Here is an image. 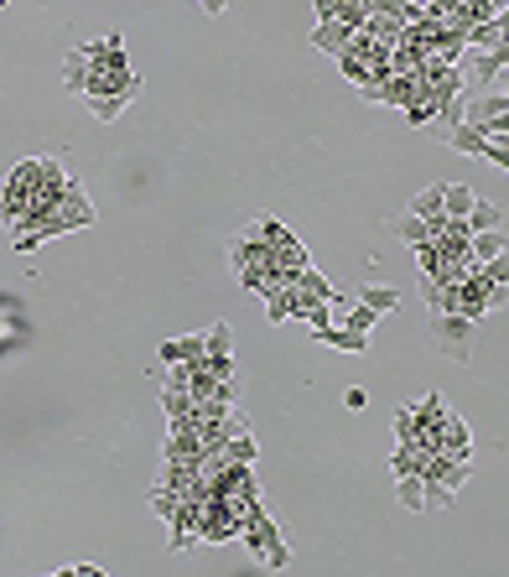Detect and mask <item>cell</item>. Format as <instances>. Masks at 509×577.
Here are the masks:
<instances>
[{
	"instance_id": "cell-32",
	"label": "cell",
	"mask_w": 509,
	"mask_h": 577,
	"mask_svg": "<svg viewBox=\"0 0 509 577\" xmlns=\"http://www.w3.org/2000/svg\"><path fill=\"white\" fill-rule=\"evenodd\" d=\"M198 6H203L208 16H224V11H229V0H198Z\"/></svg>"
},
{
	"instance_id": "cell-20",
	"label": "cell",
	"mask_w": 509,
	"mask_h": 577,
	"mask_svg": "<svg viewBox=\"0 0 509 577\" xmlns=\"http://www.w3.org/2000/svg\"><path fill=\"white\" fill-rule=\"evenodd\" d=\"M390 229H395V234H400V240H406L411 250L432 240V229H426V219H416L411 208H406V214H395V219H390Z\"/></svg>"
},
{
	"instance_id": "cell-27",
	"label": "cell",
	"mask_w": 509,
	"mask_h": 577,
	"mask_svg": "<svg viewBox=\"0 0 509 577\" xmlns=\"http://www.w3.org/2000/svg\"><path fill=\"white\" fill-rule=\"evenodd\" d=\"M374 323H380V312L374 307H348V318H343V328H354V333H374Z\"/></svg>"
},
{
	"instance_id": "cell-4",
	"label": "cell",
	"mask_w": 509,
	"mask_h": 577,
	"mask_svg": "<svg viewBox=\"0 0 509 577\" xmlns=\"http://www.w3.org/2000/svg\"><path fill=\"white\" fill-rule=\"evenodd\" d=\"M432 344H437V354L468 364L473 359V323L458 318V312H432Z\"/></svg>"
},
{
	"instance_id": "cell-17",
	"label": "cell",
	"mask_w": 509,
	"mask_h": 577,
	"mask_svg": "<svg viewBox=\"0 0 509 577\" xmlns=\"http://www.w3.org/2000/svg\"><path fill=\"white\" fill-rule=\"evenodd\" d=\"M504 32H509V26H504V16H494V21H478V26H468L463 47H478V52H484V47H504Z\"/></svg>"
},
{
	"instance_id": "cell-31",
	"label": "cell",
	"mask_w": 509,
	"mask_h": 577,
	"mask_svg": "<svg viewBox=\"0 0 509 577\" xmlns=\"http://www.w3.org/2000/svg\"><path fill=\"white\" fill-rule=\"evenodd\" d=\"M364 401H369V396H364V390H359V385H354V390H348V396H343V406H348V411H359Z\"/></svg>"
},
{
	"instance_id": "cell-6",
	"label": "cell",
	"mask_w": 509,
	"mask_h": 577,
	"mask_svg": "<svg viewBox=\"0 0 509 577\" xmlns=\"http://www.w3.org/2000/svg\"><path fill=\"white\" fill-rule=\"evenodd\" d=\"M432 453H442V458H473V432H468L463 416L442 411V422L432 427Z\"/></svg>"
},
{
	"instance_id": "cell-9",
	"label": "cell",
	"mask_w": 509,
	"mask_h": 577,
	"mask_svg": "<svg viewBox=\"0 0 509 577\" xmlns=\"http://www.w3.org/2000/svg\"><path fill=\"white\" fill-rule=\"evenodd\" d=\"M162 411H167V432H193V396L187 390L162 385Z\"/></svg>"
},
{
	"instance_id": "cell-30",
	"label": "cell",
	"mask_w": 509,
	"mask_h": 577,
	"mask_svg": "<svg viewBox=\"0 0 509 577\" xmlns=\"http://www.w3.org/2000/svg\"><path fill=\"white\" fill-rule=\"evenodd\" d=\"M58 577H99V567H89V562H68V567H58Z\"/></svg>"
},
{
	"instance_id": "cell-12",
	"label": "cell",
	"mask_w": 509,
	"mask_h": 577,
	"mask_svg": "<svg viewBox=\"0 0 509 577\" xmlns=\"http://www.w3.org/2000/svg\"><path fill=\"white\" fill-rule=\"evenodd\" d=\"M426 458H432V448H426V442H395V453H390L395 479H400V474H421Z\"/></svg>"
},
{
	"instance_id": "cell-26",
	"label": "cell",
	"mask_w": 509,
	"mask_h": 577,
	"mask_svg": "<svg viewBox=\"0 0 509 577\" xmlns=\"http://www.w3.org/2000/svg\"><path fill=\"white\" fill-rule=\"evenodd\" d=\"M416 437H421L416 406H400V411H395V442H416Z\"/></svg>"
},
{
	"instance_id": "cell-22",
	"label": "cell",
	"mask_w": 509,
	"mask_h": 577,
	"mask_svg": "<svg viewBox=\"0 0 509 577\" xmlns=\"http://www.w3.org/2000/svg\"><path fill=\"white\" fill-rule=\"evenodd\" d=\"M395 500L406 505L411 515H421V510H426V500H421V474H400V479H395Z\"/></svg>"
},
{
	"instance_id": "cell-16",
	"label": "cell",
	"mask_w": 509,
	"mask_h": 577,
	"mask_svg": "<svg viewBox=\"0 0 509 577\" xmlns=\"http://www.w3.org/2000/svg\"><path fill=\"white\" fill-rule=\"evenodd\" d=\"M359 6L369 16H395V21H406V26L426 16V6H416V0H359Z\"/></svg>"
},
{
	"instance_id": "cell-10",
	"label": "cell",
	"mask_w": 509,
	"mask_h": 577,
	"mask_svg": "<svg viewBox=\"0 0 509 577\" xmlns=\"http://www.w3.org/2000/svg\"><path fill=\"white\" fill-rule=\"evenodd\" d=\"M447 146L463 151V156H489V136L478 125H468V120H458V125L447 130Z\"/></svg>"
},
{
	"instance_id": "cell-13",
	"label": "cell",
	"mask_w": 509,
	"mask_h": 577,
	"mask_svg": "<svg viewBox=\"0 0 509 577\" xmlns=\"http://www.w3.org/2000/svg\"><path fill=\"white\" fill-rule=\"evenodd\" d=\"M203 354H208L203 333H187V338H167V344H162V364H193V359H203Z\"/></svg>"
},
{
	"instance_id": "cell-1",
	"label": "cell",
	"mask_w": 509,
	"mask_h": 577,
	"mask_svg": "<svg viewBox=\"0 0 509 577\" xmlns=\"http://www.w3.org/2000/svg\"><path fill=\"white\" fill-rule=\"evenodd\" d=\"M239 536H245V546H250V552L271 567V572H286V567H291V536L276 526L271 515H265V500H255V505L245 510V526H239Z\"/></svg>"
},
{
	"instance_id": "cell-19",
	"label": "cell",
	"mask_w": 509,
	"mask_h": 577,
	"mask_svg": "<svg viewBox=\"0 0 509 577\" xmlns=\"http://www.w3.org/2000/svg\"><path fill=\"white\" fill-rule=\"evenodd\" d=\"M473 188H468V182H447V193H442V214L447 219H468V208H473Z\"/></svg>"
},
{
	"instance_id": "cell-25",
	"label": "cell",
	"mask_w": 509,
	"mask_h": 577,
	"mask_svg": "<svg viewBox=\"0 0 509 577\" xmlns=\"http://www.w3.org/2000/svg\"><path fill=\"white\" fill-rule=\"evenodd\" d=\"M177 500H182L177 489H167V484H156V489H151V515H156V520H172Z\"/></svg>"
},
{
	"instance_id": "cell-21",
	"label": "cell",
	"mask_w": 509,
	"mask_h": 577,
	"mask_svg": "<svg viewBox=\"0 0 509 577\" xmlns=\"http://www.w3.org/2000/svg\"><path fill=\"white\" fill-rule=\"evenodd\" d=\"M136 99H141V94H110V99H84V104L94 110V120H120Z\"/></svg>"
},
{
	"instance_id": "cell-14",
	"label": "cell",
	"mask_w": 509,
	"mask_h": 577,
	"mask_svg": "<svg viewBox=\"0 0 509 577\" xmlns=\"http://www.w3.org/2000/svg\"><path fill=\"white\" fill-rule=\"evenodd\" d=\"M317 344H328V349H343V354H369V333H354V328H323V333H312Z\"/></svg>"
},
{
	"instance_id": "cell-28",
	"label": "cell",
	"mask_w": 509,
	"mask_h": 577,
	"mask_svg": "<svg viewBox=\"0 0 509 577\" xmlns=\"http://www.w3.org/2000/svg\"><path fill=\"white\" fill-rule=\"evenodd\" d=\"M484 162H494V167H509V136H489V156Z\"/></svg>"
},
{
	"instance_id": "cell-18",
	"label": "cell",
	"mask_w": 509,
	"mask_h": 577,
	"mask_svg": "<svg viewBox=\"0 0 509 577\" xmlns=\"http://www.w3.org/2000/svg\"><path fill=\"white\" fill-rule=\"evenodd\" d=\"M478 229H504V208L489 203V198H473V208H468V234H478Z\"/></svg>"
},
{
	"instance_id": "cell-29",
	"label": "cell",
	"mask_w": 509,
	"mask_h": 577,
	"mask_svg": "<svg viewBox=\"0 0 509 577\" xmlns=\"http://www.w3.org/2000/svg\"><path fill=\"white\" fill-rule=\"evenodd\" d=\"M348 6V0H312V11H317V21H333L338 11Z\"/></svg>"
},
{
	"instance_id": "cell-8",
	"label": "cell",
	"mask_w": 509,
	"mask_h": 577,
	"mask_svg": "<svg viewBox=\"0 0 509 577\" xmlns=\"http://www.w3.org/2000/svg\"><path fill=\"white\" fill-rule=\"evenodd\" d=\"M442 193H447V182H432V188H421V193L406 203L416 219H426V229H432V240H437V234L447 229V214H442Z\"/></svg>"
},
{
	"instance_id": "cell-23",
	"label": "cell",
	"mask_w": 509,
	"mask_h": 577,
	"mask_svg": "<svg viewBox=\"0 0 509 577\" xmlns=\"http://www.w3.org/2000/svg\"><path fill=\"white\" fill-rule=\"evenodd\" d=\"M359 302L374 307V312H395V307H400V286H364Z\"/></svg>"
},
{
	"instance_id": "cell-2",
	"label": "cell",
	"mask_w": 509,
	"mask_h": 577,
	"mask_svg": "<svg viewBox=\"0 0 509 577\" xmlns=\"http://www.w3.org/2000/svg\"><path fill=\"white\" fill-rule=\"evenodd\" d=\"M468 479H473V458H442V453H432V458H426V468H421V500H426V510H447Z\"/></svg>"
},
{
	"instance_id": "cell-11",
	"label": "cell",
	"mask_w": 509,
	"mask_h": 577,
	"mask_svg": "<svg viewBox=\"0 0 509 577\" xmlns=\"http://www.w3.org/2000/svg\"><path fill=\"white\" fill-rule=\"evenodd\" d=\"M348 37H354V26H348V21H317V32H312V47L317 52H333V58H338V52L348 47Z\"/></svg>"
},
{
	"instance_id": "cell-5",
	"label": "cell",
	"mask_w": 509,
	"mask_h": 577,
	"mask_svg": "<svg viewBox=\"0 0 509 577\" xmlns=\"http://www.w3.org/2000/svg\"><path fill=\"white\" fill-rule=\"evenodd\" d=\"M463 120L478 125L484 136H509V94L504 89H484V99L463 104Z\"/></svg>"
},
{
	"instance_id": "cell-15",
	"label": "cell",
	"mask_w": 509,
	"mask_h": 577,
	"mask_svg": "<svg viewBox=\"0 0 509 577\" xmlns=\"http://www.w3.org/2000/svg\"><path fill=\"white\" fill-rule=\"evenodd\" d=\"M504 245H509V234L504 229H478V234H468V260H494V255H504Z\"/></svg>"
},
{
	"instance_id": "cell-24",
	"label": "cell",
	"mask_w": 509,
	"mask_h": 577,
	"mask_svg": "<svg viewBox=\"0 0 509 577\" xmlns=\"http://www.w3.org/2000/svg\"><path fill=\"white\" fill-rule=\"evenodd\" d=\"M203 344H208V359L234 354V328H229V323H213V328L203 333Z\"/></svg>"
},
{
	"instance_id": "cell-3",
	"label": "cell",
	"mask_w": 509,
	"mask_h": 577,
	"mask_svg": "<svg viewBox=\"0 0 509 577\" xmlns=\"http://www.w3.org/2000/svg\"><path fill=\"white\" fill-rule=\"evenodd\" d=\"M255 229H260V240L271 245V260H276L281 281H286V276H297L302 266H312V260H307V245H302L286 224H276V219H255Z\"/></svg>"
},
{
	"instance_id": "cell-7",
	"label": "cell",
	"mask_w": 509,
	"mask_h": 577,
	"mask_svg": "<svg viewBox=\"0 0 509 577\" xmlns=\"http://www.w3.org/2000/svg\"><path fill=\"white\" fill-rule=\"evenodd\" d=\"M504 68H509V42H504V47H484V52L473 47L463 78H478L484 89H504Z\"/></svg>"
}]
</instances>
